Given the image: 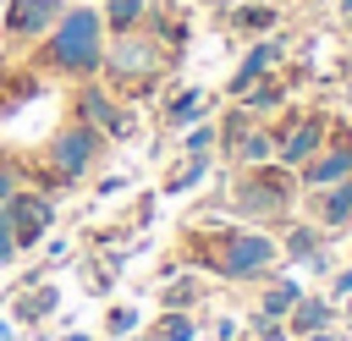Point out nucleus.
<instances>
[{"label":"nucleus","mask_w":352,"mask_h":341,"mask_svg":"<svg viewBox=\"0 0 352 341\" xmlns=\"http://www.w3.org/2000/svg\"><path fill=\"white\" fill-rule=\"evenodd\" d=\"M346 341H352V330H346Z\"/></svg>","instance_id":"a19ab883"},{"label":"nucleus","mask_w":352,"mask_h":341,"mask_svg":"<svg viewBox=\"0 0 352 341\" xmlns=\"http://www.w3.org/2000/svg\"><path fill=\"white\" fill-rule=\"evenodd\" d=\"M176 270H182V258H176V253H165V258H160V264H154V280H170V275H176Z\"/></svg>","instance_id":"473e14b6"},{"label":"nucleus","mask_w":352,"mask_h":341,"mask_svg":"<svg viewBox=\"0 0 352 341\" xmlns=\"http://www.w3.org/2000/svg\"><path fill=\"white\" fill-rule=\"evenodd\" d=\"M204 330H209L214 341H248V336H242V319H236V314H220V319H214V324H204Z\"/></svg>","instance_id":"2f4dec72"},{"label":"nucleus","mask_w":352,"mask_h":341,"mask_svg":"<svg viewBox=\"0 0 352 341\" xmlns=\"http://www.w3.org/2000/svg\"><path fill=\"white\" fill-rule=\"evenodd\" d=\"M220 22H226L236 38H264V33H275L286 16H280L275 0H242V6H220Z\"/></svg>","instance_id":"a211bd4d"},{"label":"nucleus","mask_w":352,"mask_h":341,"mask_svg":"<svg viewBox=\"0 0 352 341\" xmlns=\"http://www.w3.org/2000/svg\"><path fill=\"white\" fill-rule=\"evenodd\" d=\"M138 330H143V308H138V302H104V314H99V336L126 341V336H138Z\"/></svg>","instance_id":"5701e85b"},{"label":"nucleus","mask_w":352,"mask_h":341,"mask_svg":"<svg viewBox=\"0 0 352 341\" xmlns=\"http://www.w3.org/2000/svg\"><path fill=\"white\" fill-rule=\"evenodd\" d=\"M302 341H346V330H341V324H330V330H314V336H302Z\"/></svg>","instance_id":"72a5a7b5"},{"label":"nucleus","mask_w":352,"mask_h":341,"mask_svg":"<svg viewBox=\"0 0 352 341\" xmlns=\"http://www.w3.org/2000/svg\"><path fill=\"white\" fill-rule=\"evenodd\" d=\"M132 182H138L132 170H94V182H88V187H94V198H121Z\"/></svg>","instance_id":"cd10ccee"},{"label":"nucleus","mask_w":352,"mask_h":341,"mask_svg":"<svg viewBox=\"0 0 352 341\" xmlns=\"http://www.w3.org/2000/svg\"><path fill=\"white\" fill-rule=\"evenodd\" d=\"M204 324H209V314H204V308H198V314L154 308V319H143V330H148V336H160V341H198V336H204Z\"/></svg>","instance_id":"aec40b11"},{"label":"nucleus","mask_w":352,"mask_h":341,"mask_svg":"<svg viewBox=\"0 0 352 341\" xmlns=\"http://www.w3.org/2000/svg\"><path fill=\"white\" fill-rule=\"evenodd\" d=\"M341 99H346V116H352V82H346V94H341Z\"/></svg>","instance_id":"4c0bfd02"},{"label":"nucleus","mask_w":352,"mask_h":341,"mask_svg":"<svg viewBox=\"0 0 352 341\" xmlns=\"http://www.w3.org/2000/svg\"><path fill=\"white\" fill-rule=\"evenodd\" d=\"M170 72H182V60L148 33V28H126V33H110L104 38V60H99V77L126 99V104H148Z\"/></svg>","instance_id":"20e7f679"},{"label":"nucleus","mask_w":352,"mask_h":341,"mask_svg":"<svg viewBox=\"0 0 352 341\" xmlns=\"http://www.w3.org/2000/svg\"><path fill=\"white\" fill-rule=\"evenodd\" d=\"M22 187H28V160L22 154H0V204L11 192H22Z\"/></svg>","instance_id":"bb28decb"},{"label":"nucleus","mask_w":352,"mask_h":341,"mask_svg":"<svg viewBox=\"0 0 352 341\" xmlns=\"http://www.w3.org/2000/svg\"><path fill=\"white\" fill-rule=\"evenodd\" d=\"M143 28L176 55V60H187V44H192V11L187 6H170V0H148V16H143Z\"/></svg>","instance_id":"4468645a"},{"label":"nucleus","mask_w":352,"mask_h":341,"mask_svg":"<svg viewBox=\"0 0 352 341\" xmlns=\"http://www.w3.org/2000/svg\"><path fill=\"white\" fill-rule=\"evenodd\" d=\"M336 16H341V22L352 28V0H336Z\"/></svg>","instance_id":"c9c22d12"},{"label":"nucleus","mask_w":352,"mask_h":341,"mask_svg":"<svg viewBox=\"0 0 352 341\" xmlns=\"http://www.w3.org/2000/svg\"><path fill=\"white\" fill-rule=\"evenodd\" d=\"M346 82H352V77H346Z\"/></svg>","instance_id":"37998d69"},{"label":"nucleus","mask_w":352,"mask_h":341,"mask_svg":"<svg viewBox=\"0 0 352 341\" xmlns=\"http://www.w3.org/2000/svg\"><path fill=\"white\" fill-rule=\"evenodd\" d=\"M297 214H308L330 242L336 236H352V176H341L330 187H308L302 204H297Z\"/></svg>","instance_id":"f8f14e48"},{"label":"nucleus","mask_w":352,"mask_h":341,"mask_svg":"<svg viewBox=\"0 0 352 341\" xmlns=\"http://www.w3.org/2000/svg\"><path fill=\"white\" fill-rule=\"evenodd\" d=\"M143 341H160V336H148V330H143Z\"/></svg>","instance_id":"58836bf2"},{"label":"nucleus","mask_w":352,"mask_h":341,"mask_svg":"<svg viewBox=\"0 0 352 341\" xmlns=\"http://www.w3.org/2000/svg\"><path fill=\"white\" fill-rule=\"evenodd\" d=\"M104 154H110V138H104L99 126H88V121L66 116V121L50 126V138H44L38 154H28V160H38V165L50 170L55 192H77V187L94 182V170L104 165Z\"/></svg>","instance_id":"39448f33"},{"label":"nucleus","mask_w":352,"mask_h":341,"mask_svg":"<svg viewBox=\"0 0 352 341\" xmlns=\"http://www.w3.org/2000/svg\"><path fill=\"white\" fill-rule=\"evenodd\" d=\"M154 214H160V187L132 198V214H126V226H132V231H148V226H154Z\"/></svg>","instance_id":"c756f323"},{"label":"nucleus","mask_w":352,"mask_h":341,"mask_svg":"<svg viewBox=\"0 0 352 341\" xmlns=\"http://www.w3.org/2000/svg\"><path fill=\"white\" fill-rule=\"evenodd\" d=\"M99 341H110V336H99Z\"/></svg>","instance_id":"ea45409f"},{"label":"nucleus","mask_w":352,"mask_h":341,"mask_svg":"<svg viewBox=\"0 0 352 341\" xmlns=\"http://www.w3.org/2000/svg\"><path fill=\"white\" fill-rule=\"evenodd\" d=\"M66 116L99 126L110 143H132V138H138V104H126L104 77H82V82H72V94H66Z\"/></svg>","instance_id":"423d86ee"},{"label":"nucleus","mask_w":352,"mask_h":341,"mask_svg":"<svg viewBox=\"0 0 352 341\" xmlns=\"http://www.w3.org/2000/svg\"><path fill=\"white\" fill-rule=\"evenodd\" d=\"M242 336H248V341H292V336H286V319H280V314H264V308H248Z\"/></svg>","instance_id":"a878e982"},{"label":"nucleus","mask_w":352,"mask_h":341,"mask_svg":"<svg viewBox=\"0 0 352 341\" xmlns=\"http://www.w3.org/2000/svg\"><path fill=\"white\" fill-rule=\"evenodd\" d=\"M214 297V280L198 275V270H176L170 280H154V308H182V314H198L209 308Z\"/></svg>","instance_id":"2eb2a0df"},{"label":"nucleus","mask_w":352,"mask_h":341,"mask_svg":"<svg viewBox=\"0 0 352 341\" xmlns=\"http://www.w3.org/2000/svg\"><path fill=\"white\" fill-rule=\"evenodd\" d=\"M346 258H352V248H346Z\"/></svg>","instance_id":"79ce46f5"},{"label":"nucleus","mask_w":352,"mask_h":341,"mask_svg":"<svg viewBox=\"0 0 352 341\" xmlns=\"http://www.w3.org/2000/svg\"><path fill=\"white\" fill-rule=\"evenodd\" d=\"M341 176H352V116H330V132H324L319 154L297 165L302 192H308V187H330V182H341Z\"/></svg>","instance_id":"1a4fd4ad"},{"label":"nucleus","mask_w":352,"mask_h":341,"mask_svg":"<svg viewBox=\"0 0 352 341\" xmlns=\"http://www.w3.org/2000/svg\"><path fill=\"white\" fill-rule=\"evenodd\" d=\"M341 330H352V297L341 302Z\"/></svg>","instance_id":"e433bc0d"},{"label":"nucleus","mask_w":352,"mask_h":341,"mask_svg":"<svg viewBox=\"0 0 352 341\" xmlns=\"http://www.w3.org/2000/svg\"><path fill=\"white\" fill-rule=\"evenodd\" d=\"M297 204H302V182H297V170L280 165V160L226 165V170H220V204H214V209H226V214L242 220V226L275 231L280 220L297 214Z\"/></svg>","instance_id":"7ed1b4c3"},{"label":"nucleus","mask_w":352,"mask_h":341,"mask_svg":"<svg viewBox=\"0 0 352 341\" xmlns=\"http://www.w3.org/2000/svg\"><path fill=\"white\" fill-rule=\"evenodd\" d=\"M176 154H214V116H198L176 132Z\"/></svg>","instance_id":"393cba45"},{"label":"nucleus","mask_w":352,"mask_h":341,"mask_svg":"<svg viewBox=\"0 0 352 341\" xmlns=\"http://www.w3.org/2000/svg\"><path fill=\"white\" fill-rule=\"evenodd\" d=\"M336 264H341V253H336V248H319V253H314V258H308V264H302L297 275H308V280H324V275H330Z\"/></svg>","instance_id":"7c9ffc66"},{"label":"nucleus","mask_w":352,"mask_h":341,"mask_svg":"<svg viewBox=\"0 0 352 341\" xmlns=\"http://www.w3.org/2000/svg\"><path fill=\"white\" fill-rule=\"evenodd\" d=\"M170 253L182 258V270H198L220 286H258L270 270H280L275 231L242 220H187Z\"/></svg>","instance_id":"f257e3e1"},{"label":"nucleus","mask_w":352,"mask_h":341,"mask_svg":"<svg viewBox=\"0 0 352 341\" xmlns=\"http://www.w3.org/2000/svg\"><path fill=\"white\" fill-rule=\"evenodd\" d=\"M330 324H341V308L324 297V286H308V292L292 302V314H286V336H292V341H302V336H314V330H330Z\"/></svg>","instance_id":"f3484780"},{"label":"nucleus","mask_w":352,"mask_h":341,"mask_svg":"<svg viewBox=\"0 0 352 341\" xmlns=\"http://www.w3.org/2000/svg\"><path fill=\"white\" fill-rule=\"evenodd\" d=\"M99 16H104V33H126V28H143L148 16V0H94Z\"/></svg>","instance_id":"b1692460"},{"label":"nucleus","mask_w":352,"mask_h":341,"mask_svg":"<svg viewBox=\"0 0 352 341\" xmlns=\"http://www.w3.org/2000/svg\"><path fill=\"white\" fill-rule=\"evenodd\" d=\"M104 16L94 0H66V11L55 16V28L22 55L33 72H44L50 82H82V77H99V60H104Z\"/></svg>","instance_id":"f03ea898"},{"label":"nucleus","mask_w":352,"mask_h":341,"mask_svg":"<svg viewBox=\"0 0 352 341\" xmlns=\"http://www.w3.org/2000/svg\"><path fill=\"white\" fill-rule=\"evenodd\" d=\"M286 60H292V38H286L280 28H275V33H264V38H248V50H242V60L231 66V77H226V88H220V94H226V99H242L258 77L280 72Z\"/></svg>","instance_id":"9d476101"},{"label":"nucleus","mask_w":352,"mask_h":341,"mask_svg":"<svg viewBox=\"0 0 352 341\" xmlns=\"http://www.w3.org/2000/svg\"><path fill=\"white\" fill-rule=\"evenodd\" d=\"M292 88H297V82H292V77H286V66H280V72L258 77V82H253V88L242 94V104H248L253 116H275L280 104H292Z\"/></svg>","instance_id":"412c9836"},{"label":"nucleus","mask_w":352,"mask_h":341,"mask_svg":"<svg viewBox=\"0 0 352 341\" xmlns=\"http://www.w3.org/2000/svg\"><path fill=\"white\" fill-rule=\"evenodd\" d=\"M60 286H55V275H44V280H28V286H6L0 292V308L16 319V330H44L55 314H60Z\"/></svg>","instance_id":"9b49d317"},{"label":"nucleus","mask_w":352,"mask_h":341,"mask_svg":"<svg viewBox=\"0 0 352 341\" xmlns=\"http://www.w3.org/2000/svg\"><path fill=\"white\" fill-rule=\"evenodd\" d=\"M214 170H220L214 154H176V165L160 176V198H187V192H198Z\"/></svg>","instance_id":"6ab92c4d"},{"label":"nucleus","mask_w":352,"mask_h":341,"mask_svg":"<svg viewBox=\"0 0 352 341\" xmlns=\"http://www.w3.org/2000/svg\"><path fill=\"white\" fill-rule=\"evenodd\" d=\"M6 214H11V236H16L22 258H28V253L44 248V236L55 231V220H60V198L44 192V187H22V192L6 198Z\"/></svg>","instance_id":"0eeeda50"},{"label":"nucleus","mask_w":352,"mask_h":341,"mask_svg":"<svg viewBox=\"0 0 352 341\" xmlns=\"http://www.w3.org/2000/svg\"><path fill=\"white\" fill-rule=\"evenodd\" d=\"M60 341H99V330H66Z\"/></svg>","instance_id":"f704fd0d"},{"label":"nucleus","mask_w":352,"mask_h":341,"mask_svg":"<svg viewBox=\"0 0 352 341\" xmlns=\"http://www.w3.org/2000/svg\"><path fill=\"white\" fill-rule=\"evenodd\" d=\"M275 242H280V264H286V270H302V264H308L319 248H330V236H324V231H319L308 214L280 220V226H275Z\"/></svg>","instance_id":"dca6fc26"},{"label":"nucleus","mask_w":352,"mask_h":341,"mask_svg":"<svg viewBox=\"0 0 352 341\" xmlns=\"http://www.w3.org/2000/svg\"><path fill=\"white\" fill-rule=\"evenodd\" d=\"M60 11H66V0H6V6H0V44L28 55V50L55 28Z\"/></svg>","instance_id":"6e6552de"},{"label":"nucleus","mask_w":352,"mask_h":341,"mask_svg":"<svg viewBox=\"0 0 352 341\" xmlns=\"http://www.w3.org/2000/svg\"><path fill=\"white\" fill-rule=\"evenodd\" d=\"M198 116H214V94L198 82H176L160 88V138H176L182 126H192Z\"/></svg>","instance_id":"ddd939ff"},{"label":"nucleus","mask_w":352,"mask_h":341,"mask_svg":"<svg viewBox=\"0 0 352 341\" xmlns=\"http://www.w3.org/2000/svg\"><path fill=\"white\" fill-rule=\"evenodd\" d=\"M264 160H275V132H270V121L258 116L236 143H231V154H226V165H264Z\"/></svg>","instance_id":"4be33fe9"},{"label":"nucleus","mask_w":352,"mask_h":341,"mask_svg":"<svg viewBox=\"0 0 352 341\" xmlns=\"http://www.w3.org/2000/svg\"><path fill=\"white\" fill-rule=\"evenodd\" d=\"M324 297H330L336 308H341V302L352 297V258H346V253H341V264H336V270L324 275Z\"/></svg>","instance_id":"c85d7f7f"}]
</instances>
